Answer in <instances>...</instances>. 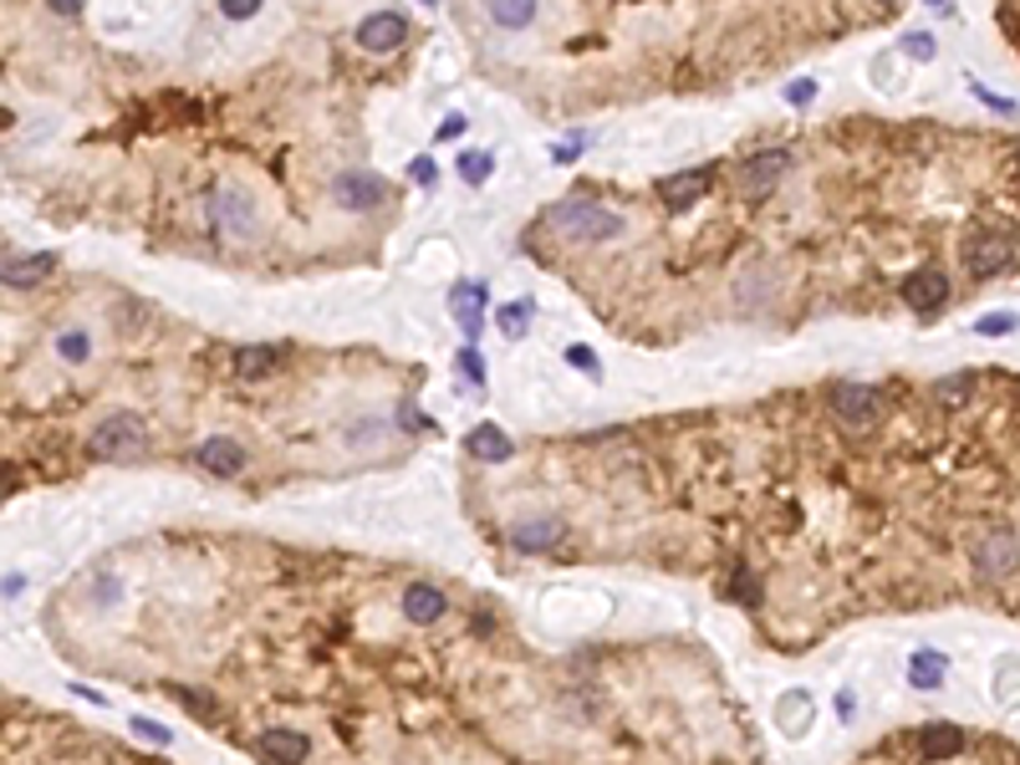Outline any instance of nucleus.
Returning <instances> with one entry per match:
<instances>
[{"instance_id":"10","label":"nucleus","mask_w":1020,"mask_h":765,"mask_svg":"<svg viewBox=\"0 0 1020 765\" xmlns=\"http://www.w3.org/2000/svg\"><path fill=\"white\" fill-rule=\"evenodd\" d=\"M704 190H710V169H689V174H674L658 184V194H664L674 209H689L695 199H704Z\"/></svg>"},{"instance_id":"20","label":"nucleus","mask_w":1020,"mask_h":765,"mask_svg":"<svg viewBox=\"0 0 1020 765\" xmlns=\"http://www.w3.org/2000/svg\"><path fill=\"white\" fill-rule=\"evenodd\" d=\"M276 347H236V373L240 378H266L276 368Z\"/></svg>"},{"instance_id":"22","label":"nucleus","mask_w":1020,"mask_h":765,"mask_svg":"<svg viewBox=\"0 0 1020 765\" xmlns=\"http://www.w3.org/2000/svg\"><path fill=\"white\" fill-rule=\"evenodd\" d=\"M495 322L505 327V338H520V332H526V322H531V301H516V307H501V311H495Z\"/></svg>"},{"instance_id":"29","label":"nucleus","mask_w":1020,"mask_h":765,"mask_svg":"<svg viewBox=\"0 0 1020 765\" xmlns=\"http://www.w3.org/2000/svg\"><path fill=\"white\" fill-rule=\"evenodd\" d=\"M566 363H572V368L597 373V353H592V347H582V342H577V347H566Z\"/></svg>"},{"instance_id":"19","label":"nucleus","mask_w":1020,"mask_h":765,"mask_svg":"<svg viewBox=\"0 0 1020 765\" xmlns=\"http://www.w3.org/2000/svg\"><path fill=\"white\" fill-rule=\"evenodd\" d=\"M944 653L939 648H924V653H914V663H908V678H914L918 689H933L939 678H944Z\"/></svg>"},{"instance_id":"26","label":"nucleus","mask_w":1020,"mask_h":765,"mask_svg":"<svg viewBox=\"0 0 1020 765\" xmlns=\"http://www.w3.org/2000/svg\"><path fill=\"white\" fill-rule=\"evenodd\" d=\"M57 347H61V357H67V363H82L92 342H88V332H67V338L57 342Z\"/></svg>"},{"instance_id":"2","label":"nucleus","mask_w":1020,"mask_h":765,"mask_svg":"<svg viewBox=\"0 0 1020 765\" xmlns=\"http://www.w3.org/2000/svg\"><path fill=\"white\" fill-rule=\"evenodd\" d=\"M92 449L103 459H134L148 449V429L144 419H134V413H113V419H103V429L92 434Z\"/></svg>"},{"instance_id":"21","label":"nucleus","mask_w":1020,"mask_h":765,"mask_svg":"<svg viewBox=\"0 0 1020 765\" xmlns=\"http://www.w3.org/2000/svg\"><path fill=\"white\" fill-rule=\"evenodd\" d=\"M490 15H495L501 26H526V21L536 15V5L531 0H501V5H490Z\"/></svg>"},{"instance_id":"1","label":"nucleus","mask_w":1020,"mask_h":765,"mask_svg":"<svg viewBox=\"0 0 1020 765\" xmlns=\"http://www.w3.org/2000/svg\"><path fill=\"white\" fill-rule=\"evenodd\" d=\"M551 225L572 240H612L622 230V220L603 205H587V199H566V205L551 209Z\"/></svg>"},{"instance_id":"7","label":"nucleus","mask_w":1020,"mask_h":765,"mask_svg":"<svg viewBox=\"0 0 1020 765\" xmlns=\"http://www.w3.org/2000/svg\"><path fill=\"white\" fill-rule=\"evenodd\" d=\"M903 296H908V307L918 311H933L949 301V276L939 271V265H924L918 276H908V286H903Z\"/></svg>"},{"instance_id":"6","label":"nucleus","mask_w":1020,"mask_h":765,"mask_svg":"<svg viewBox=\"0 0 1020 765\" xmlns=\"http://www.w3.org/2000/svg\"><path fill=\"white\" fill-rule=\"evenodd\" d=\"M403 36H409V21L399 11H378L357 26V46H368V52H393V46H403Z\"/></svg>"},{"instance_id":"35","label":"nucleus","mask_w":1020,"mask_h":765,"mask_svg":"<svg viewBox=\"0 0 1020 765\" xmlns=\"http://www.w3.org/2000/svg\"><path fill=\"white\" fill-rule=\"evenodd\" d=\"M459 133H465V118H444L439 138H459Z\"/></svg>"},{"instance_id":"4","label":"nucleus","mask_w":1020,"mask_h":765,"mask_svg":"<svg viewBox=\"0 0 1020 765\" xmlns=\"http://www.w3.org/2000/svg\"><path fill=\"white\" fill-rule=\"evenodd\" d=\"M332 194H337L342 209H378L388 199V184L378 174H368V169H347V174L332 184Z\"/></svg>"},{"instance_id":"16","label":"nucleus","mask_w":1020,"mask_h":765,"mask_svg":"<svg viewBox=\"0 0 1020 765\" xmlns=\"http://www.w3.org/2000/svg\"><path fill=\"white\" fill-rule=\"evenodd\" d=\"M511 541H516L520 551H547V546L562 541V521H526V526L511 530Z\"/></svg>"},{"instance_id":"8","label":"nucleus","mask_w":1020,"mask_h":765,"mask_svg":"<svg viewBox=\"0 0 1020 765\" xmlns=\"http://www.w3.org/2000/svg\"><path fill=\"white\" fill-rule=\"evenodd\" d=\"M1006 261H1010V236H975L970 240V251H964L970 276H995Z\"/></svg>"},{"instance_id":"24","label":"nucleus","mask_w":1020,"mask_h":765,"mask_svg":"<svg viewBox=\"0 0 1020 765\" xmlns=\"http://www.w3.org/2000/svg\"><path fill=\"white\" fill-rule=\"evenodd\" d=\"M459 179H465V184H485L490 179V153H465V159H459Z\"/></svg>"},{"instance_id":"17","label":"nucleus","mask_w":1020,"mask_h":765,"mask_svg":"<svg viewBox=\"0 0 1020 765\" xmlns=\"http://www.w3.org/2000/svg\"><path fill=\"white\" fill-rule=\"evenodd\" d=\"M449 307H455L459 327L474 338V332H480V311H485V286H459V292L449 296Z\"/></svg>"},{"instance_id":"11","label":"nucleus","mask_w":1020,"mask_h":765,"mask_svg":"<svg viewBox=\"0 0 1020 765\" xmlns=\"http://www.w3.org/2000/svg\"><path fill=\"white\" fill-rule=\"evenodd\" d=\"M261 755L271 765H301L307 761V740L296 735V730H266L261 735Z\"/></svg>"},{"instance_id":"3","label":"nucleus","mask_w":1020,"mask_h":765,"mask_svg":"<svg viewBox=\"0 0 1020 765\" xmlns=\"http://www.w3.org/2000/svg\"><path fill=\"white\" fill-rule=\"evenodd\" d=\"M1016 567H1020V541H1016V530L995 526V530H985V536L975 541V572H979V576L1000 582V576H1010Z\"/></svg>"},{"instance_id":"33","label":"nucleus","mask_w":1020,"mask_h":765,"mask_svg":"<svg viewBox=\"0 0 1020 765\" xmlns=\"http://www.w3.org/2000/svg\"><path fill=\"white\" fill-rule=\"evenodd\" d=\"M970 393V378H944L939 382V398H964Z\"/></svg>"},{"instance_id":"9","label":"nucleus","mask_w":1020,"mask_h":765,"mask_svg":"<svg viewBox=\"0 0 1020 765\" xmlns=\"http://www.w3.org/2000/svg\"><path fill=\"white\" fill-rule=\"evenodd\" d=\"M791 169V153L786 148H766V153H755L750 163H745V190L750 194H766L776 179Z\"/></svg>"},{"instance_id":"12","label":"nucleus","mask_w":1020,"mask_h":765,"mask_svg":"<svg viewBox=\"0 0 1020 765\" xmlns=\"http://www.w3.org/2000/svg\"><path fill=\"white\" fill-rule=\"evenodd\" d=\"M465 449H470L474 459H485V465H501V459H511V439H505L495 424H474L470 434H465Z\"/></svg>"},{"instance_id":"30","label":"nucleus","mask_w":1020,"mask_h":765,"mask_svg":"<svg viewBox=\"0 0 1020 765\" xmlns=\"http://www.w3.org/2000/svg\"><path fill=\"white\" fill-rule=\"evenodd\" d=\"M459 368L470 373V382H485V363H480V353H474V347H465V353H459Z\"/></svg>"},{"instance_id":"25","label":"nucleus","mask_w":1020,"mask_h":765,"mask_svg":"<svg viewBox=\"0 0 1020 765\" xmlns=\"http://www.w3.org/2000/svg\"><path fill=\"white\" fill-rule=\"evenodd\" d=\"M179 705H190L199 720L215 724V705H209V694H205V689H179Z\"/></svg>"},{"instance_id":"18","label":"nucleus","mask_w":1020,"mask_h":765,"mask_svg":"<svg viewBox=\"0 0 1020 765\" xmlns=\"http://www.w3.org/2000/svg\"><path fill=\"white\" fill-rule=\"evenodd\" d=\"M57 271V255H31V261H21V265H5V286H36V281H46Z\"/></svg>"},{"instance_id":"14","label":"nucleus","mask_w":1020,"mask_h":765,"mask_svg":"<svg viewBox=\"0 0 1020 765\" xmlns=\"http://www.w3.org/2000/svg\"><path fill=\"white\" fill-rule=\"evenodd\" d=\"M194 459H199L209 475H236L240 465H245V449H240L236 439H205Z\"/></svg>"},{"instance_id":"15","label":"nucleus","mask_w":1020,"mask_h":765,"mask_svg":"<svg viewBox=\"0 0 1020 765\" xmlns=\"http://www.w3.org/2000/svg\"><path fill=\"white\" fill-rule=\"evenodd\" d=\"M960 751H964V735L954 724H929V730H918V755L939 761V755H960Z\"/></svg>"},{"instance_id":"34","label":"nucleus","mask_w":1020,"mask_h":765,"mask_svg":"<svg viewBox=\"0 0 1020 765\" xmlns=\"http://www.w3.org/2000/svg\"><path fill=\"white\" fill-rule=\"evenodd\" d=\"M786 98H791V103H812V98H816V82H806V77H801L796 88H786Z\"/></svg>"},{"instance_id":"5","label":"nucleus","mask_w":1020,"mask_h":765,"mask_svg":"<svg viewBox=\"0 0 1020 765\" xmlns=\"http://www.w3.org/2000/svg\"><path fill=\"white\" fill-rule=\"evenodd\" d=\"M832 403H837V413H843L847 429H862L878 419V388H862V382H837V393H832Z\"/></svg>"},{"instance_id":"28","label":"nucleus","mask_w":1020,"mask_h":765,"mask_svg":"<svg viewBox=\"0 0 1020 765\" xmlns=\"http://www.w3.org/2000/svg\"><path fill=\"white\" fill-rule=\"evenodd\" d=\"M134 735H144L148 745H169V730H163L159 720H144V715L134 720Z\"/></svg>"},{"instance_id":"27","label":"nucleus","mask_w":1020,"mask_h":765,"mask_svg":"<svg viewBox=\"0 0 1020 765\" xmlns=\"http://www.w3.org/2000/svg\"><path fill=\"white\" fill-rule=\"evenodd\" d=\"M903 52H908V57H918V61H929L933 57V36H929V31H914V36H903Z\"/></svg>"},{"instance_id":"23","label":"nucleus","mask_w":1020,"mask_h":765,"mask_svg":"<svg viewBox=\"0 0 1020 765\" xmlns=\"http://www.w3.org/2000/svg\"><path fill=\"white\" fill-rule=\"evenodd\" d=\"M1016 327H1020L1016 311H990V317H979L975 322V332L979 338H1000V332H1016Z\"/></svg>"},{"instance_id":"32","label":"nucleus","mask_w":1020,"mask_h":765,"mask_svg":"<svg viewBox=\"0 0 1020 765\" xmlns=\"http://www.w3.org/2000/svg\"><path fill=\"white\" fill-rule=\"evenodd\" d=\"M220 11L230 15V21H245V15H255V0H225Z\"/></svg>"},{"instance_id":"31","label":"nucleus","mask_w":1020,"mask_h":765,"mask_svg":"<svg viewBox=\"0 0 1020 765\" xmlns=\"http://www.w3.org/2000/svg\"><path fill=\"white\" fill-rule=\"evenodd\" d=\"M409 179L414 184H434V159H414L409 163Z\"/></svg>"},{"instance_id":"13","label":"nucleus","mask_w":1020,"mask_h":765,"mask_svg":"<svg viewBox=\"0 0 1020 765\" xmlns=\"http://www.w3.org/2000/svg\"><path fill=\"white\" fill-rule=\"evenodd\" d=\"M403 618H414V623H439V618H444V592L429 587V582H414V587L403 592Z\"/></svg>"}]
</instances>
